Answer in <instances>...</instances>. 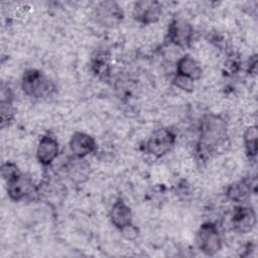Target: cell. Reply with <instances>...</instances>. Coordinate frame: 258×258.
I'll return each instance as SVG.
<instances>
[{"label": "cell", "mask_w": 258, "mask_h": 258, "mask_svg": "<svg viewBox=\"0 0 258 258\" xmlns=\"http://www.w3.org/2000/svg\"><path fill=\"white\" fill-rule=\"evenodd\" d=\"M199 138L196 147L198 160L207 162L228 139V123L221 114H205L199 123Z\"/></svg>", "instance_id": "obj_1"}, {"label": "cell", "mask_w": 258, "mask_h": 258, "mask_svg": "<svg viewBox=\"0 0 258 258\" xmlns=\"http://www.w3.org/2000/svg\"><path fill=\"white\" fill-rule=\"evenodd\" d=\"M21 89L30 98L43 100L56 93V86L43 72L37 69H27L21 78Z\"/></svg>", "instance_id": "obj_2"}, {"label": "cell", "mask_w": 258, "mask_h": 258, "mask_svg": "<svg viewBox=\"0 0 258 258\" xmlns=\"http://www.w3.org/2000/svg\"><path fill=\"white\" fill-rule=\"evenodd\" d=\"M176 142V134L169 127L155 129L148 139L141 145L144 153L160 158L171 151Z\"/></svg>", "instance_id": "obj_3"}, {"label": "cell", "mask_w": 258, "mask_h": 258, "mask_svg": "<svg viewBox=\"0 0 258 258\" xmlns=\"http://www.w3.org/2000/svg\"><path fill=\"white\" fill-rule=\"evenodd\" d=\"M195 241L198 249L206 256H215L223 247L219 227L213 222H205L200 226Z\"/></svg>", "instance_id": "obj_4"}, {"label": "cell", "mask_w": 258, "mask_h": 258, "mask_svg": "<svg viewBox=\"0 0 258 258\" xmlns=\"http://www.w3.org/2000/svg\"><path fill=\"white\" fill-rule=\"evenodd\" d=\"M194 38L192 25L182 17H173L167 26L166 39L180 48L188 47Z\"/></svg>", "instance_id": "obj_5"}, {"label": "cell", "mask_w": 258, "mask_h": 258, "mask_svg": "<svg viewBox=\"0 0 258 258\" xmlns=\"http://www.w3.org/2000/svg\"><path fill=\"white\" fill-rule=\"evenodd\" d=\"M7 196L12 202H22L25 200H34L39 196L38 186L34 183L31 177L21 174L13 181L6 183Z\"/></svg>", "instance_id": "obj_6"}, {"label": "cell", "mask_w": 258, "mask_h": 258, "mask_svg": "<svg viewBox=\"0 0 258 258\" xmlns=\"http://www.w3.org/2000/svg\"><path fill=\"white\" fill-rule=\"evenodd\" d=\"M96 22L106 28L118 26L124 19L122 7L115 1H103L95 8Z\"/></svg>", "instance_id": "obj_7"}, {"label": "cell", "mask_w": 258, "mask_h": 258, "mask_svg": "<svg viewBox=\"0 0 258 258\" xmlns=\"http://www.w3.org/2000/svg\"><path fill=\"white\" fill-rule=\"evenodd\" d=\"M231 228L238 234L251 232L257 223L256 212L252 207L239 205L234 208L231 216Z\"/></svg>", "instance_id": "obj_8"}, {"label": "cell", "mask_w": 258, "mask_h": 258, "mask_svg": "<svg viewBox=\"0 0 258 258\" xmlns=\"http://www.w3.org/2000/svg\"><path fill=\"white\" fill-rule=\"evenodd\" d=\"M162 13V5L157 1H138L133 7V18L142 25L157 22Z\"/></svg>", "instance_id": "obj_9"}, {"label": "cell", "mask_w": 258, "mask_h": 258, "mask_svg": "<svg viewBox=\"0 0 258 258\" xmlns=\"http://www.w3.org/2000/svg\"><path fill=\"white\" fill-rule=\"evenodd\" d=\"M59 153L58 141L54 135L46 133L41 136L36 147L37 161L44 167L50 166Z\"/></svg>", "instance_id": "obj_10"}, {"label": "cell", "mask_w": 258, "mask_h": 258, "mask_svg": "<svg viewBox=\"0 0 258 258\" xmlns=\"http://www.w3.org/2000/svg\"><path fill=\"white\" fill-rule=\"evenodd\" d=\"M90 71L102 82L109 83L112 78L110 52L105 49L95 50L90 58Z\"/></svg>", "instance_id": "obj_11"}, {"label": "cell", "mask_w": 258, "mask_h": 258, "mask_svg": "<svg viewBox=\"0 0 258 258\" xmlns=\"http://www.w3.org/2000/svg\"><path fill=\"white\" fill-rule=\"evenodd\" d=\"M69 146L73 155L79 158L87 157L96 152L98 148L95 138L92 135L81 131L74 132L70 138Z\"/></svg>", "instance_id": "obj_12"}, {"label": "cell", "mask_w": 258, "mask_h": 258, "mask_svg": "<svg viewBox=\"0 0 258 258\" xmlns=\"http://www.w3.org/2000/svg\"><path fill=\"white\" fill-rule=\"evenodd\" d=\"M109 218L111 224L119 231L133 223L132 210L120 197L116 199L113 206L111 207Z\"/></svg>", "instance_id": "obj_13"}, {"label": "cell", "mask_w": 258, "mask_h": 258, "mask_svg": "<svg viewBox=\"0 0 258 258\" xmlns=\"http://www.w3.org/2000/svg\"><path fill=\"white\" fill-rule=\"evenodd\" d=\"M254 184L250 178H242L228 185L226 197L229 201L242 205L251 199L254 192Z\"/></svg>", "instance_id": "obj_14"}, {"label": "cell", "mask_w": 258, "mask_h": 258, "mask_svg": "<svg viewBox=\"0 0 258 258\" xmlns=\"http://www.w3.org/2000/svg\"><path fill=\"white\" fill-rule=\"evenodd\" d=\"M67 176L76 183L84 182L90 175V165L85 158H79L73 155L64 165Z\"/></svg>", "instance_id": "obj_15"}, {"label": "cell", "mask_w": 258, "mask_h": 258, "mask_svg": "<svg viewBox=\"0 0 258 258\" xmlns=\"http://www.w3.org/2000/svg\"><path fill=\"white\" fill-rule=\"evenodd\" d=\"M175 74L186 77L196 82L202 78L203 70L194 57L185 54L178 58L175 66Z\"/></svg>", "instance_id": "obj_16"}, {"label": "cell", "mask_w": 258, "mask_h": 258, "mask_svg": "<svg viewBox=\"0 0 258 258\" xmlns=\"http://www.w3.org/2000/svg\"><path fill=\"white\" fill-rule=\"evenodd\" d=\"M257 137H258V128L256 125H250L246 128L243 134V142L245 147V152L247 157L255 159L257 155Z\"/></svg>", "instance_id": "obj_17"}, {"label": "cell", "mask_w": 258, "mask_h": 258, "mask_svg": "<svg viewBox=\"0 0 258 258\" xmlns=\"http://www.w3.org/2000/svg\"><path fill=\"white\" fill-rule=\"evenodd\" d=\"M16 110L13 103H0V116H1V128L4 129L12 124L15 118Z\"/></svg>", "instance_id": "obj_18"}, {"label": "cell", "mask_w": 258, "mask_h": 258, "mask_svg": "<svg viewBox=\"0 0 258 258\" xmlns=\"http://www.w3.org/2000/svg\"><path fill=\"white\" fill-rule=\"evenodd\" d=\"M22 174L16 163L12 161H5L1 166V176L6 183H9Z\"/></svg>", "instance_id": "obj_19"}, {"label": "cell", "mask_w": 258, "mask_h": 258, "mask_svg": "<svg viewBox=\"0 0 258 258\" xmlns=\"http://www.w3.org/2000/svg\"><path fill=\"white\" fill-rule=\"evenodd\" d=\"M172 84L179 90L186 93H191L195 90V82L192 80L177 74H174L172 78Z\"/></svg>", "instance_id": "obj_20"}, {"label": "cell", "mask_w": 258, "mask_h": 258, "mask_svg": "<svg viewBox=\"0 0 258 258\" xmlns=\"http://www.w3.org/2000/svg\"><path fill=\"white\" fill-rule=\"evenodd\" d=\"M120 233L123 236V238L128 241H134L139 236V230L133 223L121 229Z\"/></svg>", "instance_id": "obj_21"}, {"label": "cell", "mask_w": 258, "mask_h": 258, "mask_svg": "<svg viewBox=\"0 0 258 258\" xmlns=\"http://www.w3.org/2000/svg\"><path fill=\"white\" fill-rule=\"evenodd\" d=\"M247 73L250 76H255L257 73V55L253 54L249 57L247 63Z\"/></svg>", "instance_id": "obj_22"}]
</instances>
